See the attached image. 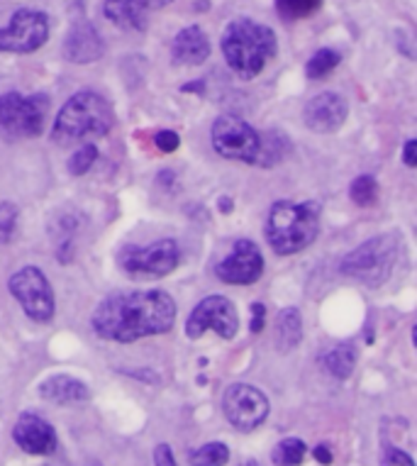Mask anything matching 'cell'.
I'll return each instance as SVG.
<instances>
[{
    "label": "cell",
    "mask_w": 417,
    "mask_h": 466,
    "mask_svg": "<svg viewBox=\"0 0 417 466\" xmlns=\"http://www.w3.org/2000/svg\"><path fill=\"white\" fill-rule=\"evenodd\" d=\"M96 159H98V149H96V145H84L71 159H68V171H71L74 177H84L86 171L96 164Z\"/></svg>",
    "instance_id": "cell-28"
},
{
    "label": "cell",
    "mask_w": 417,
    "mask_h": 466,
    "mask_svg": "<svg viewBox=\"0 0 417 466\" xmlns=\"http://www.w3.org/2000/svg\"><path fill=\"white\" fill-rule=\"evenodd\" d=\"M357 367V350L351 344H337L325 354V369L334 379H347Z\"/></svg>",
    "instance_id": "cell-21"
},
{
    "label": "cell",
    "mask_w": 417,
    "mask_h": 466,
    "mask_svg": "<svg viewBox=\"0 0 417 466\" xmlns=\"http://www.w3.org/2000/svg\"><path fill=\"white\" fill-rule=\"evenodd\" d=\"M178 145H181V137L176 135V132L171 130H164L157 135V147H159L161 152H176L178 149Z\"/></svg>",
    "instance_id": "cell-31"
},
{
    "label": "cell",
    "mask_w": 417,
    "mask_h": 466,
    "mask_svg": "<svg viewBox=\"0 0 417 466\" xmlns=\"http://www.w3.org/2000/svg\"><path fill=\"white\" fill-rule=\"evenodd\" d=\"M176 303L164 290L113 293L93 313L96 335L110 342H137L142 337L164 335L174 328Z\"/></svg>",
    "instance_id": "cell-1"
},
{
    "label": "cell",
    "mask_w": 417,
    "mask_h": 466,
    "mask_svg": "<svg viewBox=\"0 0 417 466\" xmlns=\"http://www.w3.org/2000/svg\"><path fill=\"white\" fill-rule=\"evenodd\" d=\"M244 466H259V464H257V461H247V464H244Z\"/></svg>",
    "instance_id": "cell-37"
},
{
    "label": "cell",
    "mask_w": 417,
    "mask_h": 466,
    "mask_svg": "<svg viewBox=\"0 0 417 466\" xmlns=\"http://www.w3.org/2000/svg\"><path fill=\"white\" fill-rule=\"evenodd\" d=\"M222 54L237 76L249 81L259 76L276 54V35L271 27L254 23L251 17H237L222 32Z\"/></svg>",
    "instance_id": "cell-2"
},
{
    "label": "cell",
    "mask_w": 417,
    "mask_h": 466,
    "mask_svg": "<svg viewBox=\"0 0 417 466\" xmlns=\"http://www.w3.org/2000/svg\"><path fill=\"white\" fill-rule=\"evenodd\" d=\"M290 145L286 135H266V137H259V154L257 161L259 167H273L283 159V154L289 152Z\"/></svg>",
    "instance_id": "cell-22"
},
{
    "label": "cell",
    "mask_w": 417,
    "mask_h": 466,
    "mask_svg": "<svg viewBox=\"0 0 417 466\" xmlns=\"http://www.w3.org/2000/svg\"><path fill=\"white\" fill-rule=\"evenodd\" d=\"M17 208L13 203H0V242H10L17 229Z\"/></svg>",
    "instance_id": "cell-29"
},
{
    "label": "cell",
    "mask_w": 417,
    "mask_h": 466,
    "mask_svg": "<svg viewBox=\"0 0 417 466\" xmlns=\"http://www.w3.org/2000/svg\"><path fill=\"white\" fill-rule=\"evenodd\" d=\"M17 447L27 454H52L56 450V432L46 420L39 415L25 413L13 428Z\"/></svg>",
    "instance_id": "cell-15"
},
{
    "label": "cell",
    "mask_w": 417,
    "mask_h": 466,
    "mask_svg": "<svg viewBox=\"0 0 417 466\" xmlns=\"http://www.w3.org/2000/svg\"><path fill=\"white\" fill-rule=\"evenodd\" d=\"M315 459H318L320 464H332V451L327 444H318L315 447Z\"/></svg>",
    "instance_id": "cell-35"
},
{
    "label": "cell",
    "mask_w": 417,
    "mask_h": 466,
    "mask_svg": "<svg viewBox=\"0 0 417 466\" xmlns=\"http://www.w3.org/2000/svg\"><path fill=\"white\" fill-rule=\"evenodd\" d=\"M341 56L334 49H320L310 56V62L305 66V74L310 81H318V78H325L330 76L337 66H340Z\"/></svg>",
    "instance_id": "cell-23"
},
{
    "label": "cell",
    "mask_w": 417,
    "mask_h": 466,
    "mask_svg": "<svg viewBox=\"0 0 417 466\" xmlns=\"http://www.w3.org/2000/svg\"><path fill=\"white\" fill-rule=\"evenodd\" d=\"M39 393H42L45 400H52V403L59 405L84 403L91 396V390H88L84 381H78L76 376L68 374H54L45 379L42 386H39Z\"/></svg>",
    "instance_id": "cell-18"
},
{
    "label": "cell",
    "mask_w": 417,
    "mask_h": 466,
    "mask_svg": "<svg viewBox=\"0 0 417 466\" xmlns=\"http://www.w3.org/2000/svg\"><path fill=\"white\" fill-rule=\"evenodd\" d=\"M303 339V320L296 308H283L276 318V344L279 352L290 354Z\"/></svg>",
    "instance_id": "cell-20"
},
{
    "label": "cell",
    "mask_w": 417,
    "mask_h": 466,
    "mask_svg": "<svg viewBox=\"0 0 417 466\" xmlns=\"http://www.w3.org/2000/svg\"><path fill=\"white\" fill-rule=\"evenodd\" d=\"M222 410L237 430L251 432L269 415V398L249 383H232L222 396Z\"/></svg>",
    "instance_id": "cell-12"
},
{
    "label": "cell",
    "mask_w": 417,
    "mask_h": 466,
    "mask_svg": "<svg viewBox=\"0 0 417 466\" xmlns=\"http://www.w3.org/2000/svg\"><path fill=\"white\" fill-rule=\"evenodd\" d=\"M190 466H225L229 461V450L228 444L222 442H210L198 447L188 457Z\"/></svg>",
    "instance_id": "cell-24"
},
{
    "label": "cell",
    "mask_w": 417,
    "mask_h": 466,
    "mask_svg": "<svg viewBox=\"0 0 417 466\" xmlns=\"http://www.w3.org/2000/svg\"><path fill=\"white\" fill-rule=\"evenodd\" d=\"M218 279L229 286H249L257 283L264 274V257L254 242L249 239H239L235 242V249L229 252L228 259L218 264Z\"/></svg>",
    "instance_id": "cell-13"
},
{
    "label": "cell",
    "mask_w": 417,
    "mask_h": 466,
    "mask_svg": "<svg viewBox=\"0 0 417 466\" xmlns=\"http://www.w3.org/2000/svg\"><path fill=\"white\" fill-rule=\"evenodd\" d=\"M171 54H174V62L181 66H200L210 56V42L205 37V32L193 25L176 35Z\"/></svg>",
    "instance_id": "cell-17"
},
{
    "label": "cell",
    "mask_w": 417,
    "mask_h": 466,
    "mask_svg": "<svg viewBox=\"0 0 417 466\" xmlns=\"http://www.w3.org/2000/svg\"><path fill=\"white\" fill-rule=\"evenodd\" d=\"M113 125L115 113L110 103L98 93L84 91L68 98L66 106L61 107L54 120L52 137L59 145H91V139L106 137Z\"/></svg>",
    "instance_id": "cell-3"
},
{
    "label": "cell",
    "mask_w": 417,
    "mask_h": 466,
    "mask_svg": "<svg viewBox=\"0 0 417 466\" xmlns=\"http://www.w3.org/2000/svg\"><path fill=\"white\" fill-rule=\"evenodd\" d=\"M208 329H215L225 339H232L239 329V315L232 300L225 296H208L193 308L188 322H186V335L190 339L203 337Z\"/></svg>",
    "instance_id": "cell-11"
},
{
    "label": "cell",
    "mask_w": 417,
    "mask_h": 466,
    "mask_svg": "<svg viewBox=\"0 0 417 466\" xmlns=\"http://www.w3.org/2000/svg\"><path fill=\"white\" fill-rule=\"evenodd\" d=\"M350 115L347 100L341 98L340 93L325 91L318 93L315 98L308 100L305 106V125L318 135H332L344 125Z\"/></svg>",
    "instance_id": "cell-14"
},
{
    "label": "cell",
    "mask_w": 417,
    "mask_h": 466,
    "mask_svg": "<svg viewBox=\"0 0 417 466\" xmlns=\"http://www.w3.org/2000/svg\"><path fill=\"white\" fill-rule=\"evenodd\" d=\"M305 451H308V447H305L303 440L289 437L273 450L271 459L276 466H298L305 459Z\"/></svg>",
    "instance_id": "cell-26"
},
{
    "label": "cell",
    "mask_w": 417,
    "mask_h": 466,
    "mask_svg": "<svg viewBox=\"0 0 417 466\" xmlns=\"http://www.w3.org/2000/svg\"><path fill=\"white\" fill-rule=\"evenodd\" d=\"M398 252H401V242L395 235H379L347 254L341 259L340 271L366 286H381L393 271Z\"/></svg>",
    "instance_id": "cell-5"
},
{
    "label": "cell",
    "mask_w": 417,
    "mask_h": 466,
    "mask_svg": "<svg viewBox=\"0 0 417 466\" xmlns=\"http://www.w3.org/2000/svg\"><path fill=\"white\" fill-rule=\"evenodd\" d=\"M350 196L359 208L376 206V200H379V181H376L371 174H364V177L354 178L350 186Z\"/></svg>",
    "instance_id": "cell-25"
},
{
    "label": "cell",
    "mask_w": 417,
    "mask_h": 466,
    "mask_svg": "<svg viewBox=\"0 0 417 466\" xmlns=\"http://www.w3.org/2000/svg\"><path fill=\"white\" fill-rule=\"evenodd\" d=\"M49 37V17L39 10L23 8L0 27V52L27 54L45 45Z\"/></svg>",
    "instance_id": "cell-10"
},
{
    "label": "cell",
    "mask_w": 417,
    "mask_h": 466,
    "mask_svg": "<svg viewBox=\"0 0 417 466\" xmlns=\"http://www.w3.org/2000/svg\"><path fill=\"white\" fill-rule=\"evenodd\" d=\"M64 54H66L68 62L74 64L98 62L100 54H103V39H100L98 30L86 20L74 25L64 39Z\"/></svg>",
    "instance_id": "cell-16"
},
{
    "label": "cell",
    "mask_w": 417,
    "mask_h": 466,
    "mask_svg": "<svg viewBox=\"0 0 417 466\" xmlns=\"http://www.w3.org/2000/svg\"><path fill=\"white\" fill-rule=\"evenodd\" d=\"M264 322H266V308L261 303H254L251 306V332L257 335L264 329Z\"/></svg>",
    "instance_id": "cell-33"
},
{
    "label": "cell",
    "mask_w": 417,
    "mask_h": 466,
    "mask_svg": "<svg viewBox=\"0 0 417 466\" xmlns=\"http://www.w3.org/2000/svg\"><path fill=\"white\" fill-rule=\"evenodd\" d=\"M103 13L120 30L139 32L147 27V13H149V8L142 0H106Z\"/></svg>",
    "instance_id": "cell-19"
},
{
    "label": "cell",
    "mask_w": 417,
    "mask_h": 466,
    "mask_svg": "<svg viewBox=\"0 0 417 466\" xmlns=\"http://www.w3.org/2000/svg\"><path fill=\"white\" fill-rule=\"evenodd\" d=\"M322 0H276V10L283 20H303V17H310L312 13H318Z\"/></svg>",
    "instance_id": "cell-27"
},
{
    "label": "cell",
    "mask_w": 417,
    "mask_h": 466,
    "mask_svg": "<svg viewBox=\"0 0 417 466\" xmlns=\"http://www.w3.org/2000/svg\"><path fill=\"white\" fill-rule=\"evenodd\" d=\"M402 161L408 164L410 168L417 167V142L415 139H408L405 142V152H402Z\"/></svg>",
    "instance_id": "cell-34"
},
{
    "label": "cell",
    "mask_w": 417,
    "mask_h": 466,
    "mask_svg": "<svg viewBox=\"0 0 417 466\" xmlns=\"http://www.w3.org/2000/svg\"><path fill=\"white\" fill-rule=\"evenodd\" d=\"M46 113H49V98L42 93L0 96V139L17 142V139L39 137L45 132Z\"/></svg>",
    "instance_id": "cell-6"
},
{
    "label": "cell",
    "mask_w": 417,
    "mask_h": 466,
    "mask_svg": "<svg viewBox=\"0 0 417 466\" xmlns=\"http://www.w3.org/2000/svg\"><path fill=\"white\" fill-rule=\"evenodd\" d=\"M266 242L276 254H298L315 242L320 232V206L318 203H293L281 200L273 203L269 220H266Z\"/></svg>",
    "instance_id": "cell-4"
},
{
    "label": "cell",
    "mask_w": 417,
    "mask_h": 466,
    "mask_svg": "<svg viewBox=\"0 0 417 466\" xmlns=\"http://www.w3.org/2000/svg\"><path fill=\"white\" fill-rule=\"evenodd\" d=\"M142 3H145L149 10H157V8H164V5H168L171 0H142Z\"/></svg>",
    "instance_id": "cell-36"
},
{
    "label": "cell",
    "mask_w": 417,
    "mask_h": 466,
    "mask_svg": "<svg viewBox=\"0 0 417 466\" xmlns=\"http://www.w3.org/2000/svg\"><path fill=\"white\" fill-rule=\"evenodd\" d=\"M259 135L237 115H220L213 123V147L225 159L254 164L259 154Z\"/></svg>",
    "instance_id": "cell-9"
},
{
    "label": "cell",
    "mask_w": 417,
    "mask_h": 466,
    "mask_svg": "<svg viewBox=\"0 0 417 466\" xmlns=\"http://www.w3.org/2000/svg\"><path fill=\"white\" fill-rule=\"evenodd\" d=\"M181 264V249L174 239H159L149 247L129 245L120 252V267L135 279H161Z\"/></svg>",
    "instance_id": "cell-7"
},
{
    "label": "cell",
    "mask_w": 417,
    "mask_h": 466,
    "mask_svg": "<svg viewBox=\"0 0 417 466\" xmlns=\"http://www.w3.org/2000/svg\"><path fill=\"white\" fill-rule=\"evenodd\" d=\"M10 293L23 306L25 315L35 322H46L54 318V293L46 276L37 267H23L10 276Z\"/></svg>",
    "instance_id": "cell-8"
},
{
    "label": "cell",
    "mask_w": 417,
    "mask_h": 466,
    "mask_svg": "<svg viewBox=\"0 0 417 466\" xmlns=\"http://www.w3.org/2000/svg\"><path fill=\"white\" fill-rule=\"evenodd\" d=\"M383 466H415V461L410 459L408 451L395 450V447H386V454H383Z\"/></svg>",
    "instance_id": "cell-30"
},
{
    "label": "cell",
    "mask_w": 417,
    "mask_h": 466,
    "mask_svg": "<svg viewBox=\"0 0 417 466\" xmlns=\"http://www.w3.org/2000/svg\"><path fill=\"white\" fill-rule=\"evenodd\" d=\"M154 464L157 466H178L174 459V451L168 444H159L157 450H154Z\"/></svg>",
    "instance_id": "cell-32"
}]
</instances>
